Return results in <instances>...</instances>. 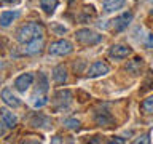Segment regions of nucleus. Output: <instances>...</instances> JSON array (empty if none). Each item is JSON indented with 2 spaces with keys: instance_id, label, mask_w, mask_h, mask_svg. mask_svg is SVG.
<instances>
[{
  "instance_id": "nucleus-1",
  "label": "nucleus",
  "mask_w": 153,
  "mask_h": 144,
  "mask_svg": "<svg viewBox=\"0 0 153 144\" xmlns=\"http://www.w3.org/2000/svg\"><path fill=\"white\" fill-rule=\"evenodd\" d=\"M43 37V26L38 22H26L24 26H21L16 32V38L19 43H29L35 38Z\"/></svg>"
},
{
  "instance_id": "nucleus-2",
  "label": "nucleus",
  "mask_w": 153,
  "mask_h": 144,
  "mask_svg": "<svg viewBox=\"0 0 153 144\" xmlns=\"http://www.w3.org/2000/svg\"><path fill=\"white\" fill-rule=\"evenodd\" d=\"M75 38L81 45H96L102 40V35H99L97 32L91 31V29H80V31H76Z\"/></svg>"
},
{
  "instance_id": "nucleus-3",
  "label": "nucleus",
  "mask_w": 153,
  "mask_h": 144,
  "mask_svg": "<svg viewBox=\"0 0 153 144\" xmlns=\"http://www.w3.org/2000/svg\"><path fill=\"white\" fill-rule=\"evenodd\" d=\"M72 50H74V46H72V43L69 40H56L50 45V48H48L50 55H54V56L69 55V53H72Z\"/></svg>"
},
{
  "instance_id": "nucleus-4",
  "label": "nucleus",
  "mask_w": 153,
  "mask_h": 144,
  "mask_svg": "<svg viewBox=\"0 0 153 144\" xmlns=\"http://www.w3.org/2000/svg\"><path fill=\"white\" fill-rule=\"evenodd\" d=\"M32 82H33V74L26 72V74H21L16 80H14V88H16L19 93H26L29 90V86L32 85Z\"/></svg>"
},
{
  "instance_id": "nucleus-5",
  "label": "nucleus",
  "mask_w": 153,
  "mask_h": 144,
  "mask_svg": "<svg viewBox=\"0 0 153 144\" xmlns=\"http://www.w3.org/2000/svg\"><path fill=\"white\" fill-rule=\"evenodd\" d=\"M108 70H110L108 64H105L104 61H96L91 64V67L88 69V72H86V75H88L89 79H94V77H100V75L108 74Z\"/></svg>"
},
{
  "instance_id": "nucleus-6",
  "label": "nucleus",
  "mask_w": 153,
  "mask_h": 144,
  "mask_svg": "<svg viewBox=\"0 0 153 144\" xmlns=\"http://www.w3.org/2000/svg\"><path fill=\"white\" fill-rule=\"evenodd\" d=\"M132 16L134 14L131 11H126V13H123V14H120V16L115 18V21H113V31L115 32H121L124 31L128 26H129V22L132 21Z\"/></svg>"
},
{
  "instance_id": "nucleus-7",
  "label": "nucleus",
  "mask_w": 153,
  "mask_h": 144,
  "mask_svg": "<svg viewBox=\"0 0 153 144\" xmlns=\"http://www.w3.org/2000/svg\"><path fill=\"white\" fill-rule=\"evenodd\" d=\"M132 53V50L126 45H113L108 50V55L115 58V59H123V58H128Z\"/></svg>"
},
{
  "instance_id": "nucleus-8",
  "label": "nucleus",
  "mask_w": 153,
  "mask_h": 144,
  "mask_svg": "<svg viewBox=\"0 0 153 144\" xmlns=\"http://www.w3.org/2000/svg\"><path fill=\"white\" fill-rule=\"evenodd\" d=\"M16 123H18L16 115H14L13 112H10V110H7V109H3L2 110V133L7 128H14Z\"/></svg>"
},
{
  "instance_id": "nucleus-9",
  "label": "nucleus",
  "mask_w": 153,
  "mask_h": 144,
  "mask_svg": "<svg viewBox=\"0 0 153 144\" xmlns=\"http://www.w3.org/2000/svg\"><path fill=\"white\" fill-rule=\"evenodd\" d=\"M2 99H3V103L7 106H10V107H19V106H21V101L13 94V91L10 88H3L2 90Z\"/></svg>"
},
{
  "instance_id": "nucleus-10",
  "label": "nucleus",
  "mask_w": 153,
  "mask_h": 144,
  "mask_svg": "<svg viewBox=\"0 0 153 144\" xmlns=\"http://www.w3.org/2000/svg\"><path fill=\"white\" fill-rule=\"evenodd\" d=\"M94 120L97 125H100V127H112V123H113L112 115H110L107 110H99V112H96Z\"/></svg>"
},
{
  "instance_id": "nucleus-11",
  "label": "nucleus",
  "mask_w": 153,
  "mask_h": 144,
  "mask_svg": "<svg viewBox=\"0 0 153 144\" xmlns=\"http://www.w3.org/2000/svg\"><path fill=\"white\" fill-rule=\"evenodd\" d=\"M42 46H43V40L42 37L40 38H35V40L26 43V48H24V53L26 55H37V53L42 51Z\"/></svg>"
},
{
  "instance_id": "nucleus-12",
  "label": "nucleus",
  "mask_w": 153,
  "mask_h": 144,
  "mask_svg": "<svg viewBox=\"0 0 153 144\" xmlns=\"http://www.w3.org/2000/svg\"><path fill=\"white\" fill-rule=\"evenodd\" d=\"M104 11L105 13H112L115 10H120L124 5V0H104Z\"/></svg>"
},
{
  "instance_id": "nucleus-13",
  "label": "nucleus",
  "mask_w": 153,
  "mask_h": 144,
  "mask_svg": "<svg viewBox=\"0 0 153 144\" xmlns=\"http://www.w3.org/2000/svg\"><path fill=\"white\" fill-rule=\"evenodd\" d=\"M53 79H54L56 83H64L67 80V70L64 66H56L54 70H53Z\"/></svg>"
},
{
  "instance_id": "nucleus-14",
  "label": "nucleus",
  "mask_w": 153,
  "mask_h": 144,
  "mask_svg": "<svg viewBox=\"0 0 153 144\" xmlns=\"http://www.w3.org/2000/svg\"><path fill=\"white\" fill-rule=\"evenodd\" d=\"M18 16H19L18 11H3L2 14H0V22H2L3 27H7V26H10V24H11Z\"/></svg>"
},
{
  "instance_id": "nucleus-15",
  "label": "nucleus",
  "mask_w": 153,
  "mask_h": 144,
  "mask_svg": "<svg viewBox=\"0 0 153 144\" xmlns=\"http://www.w3.org/2000/svg\"><path fill=\"white\" fill-rule=\"evenodd\" d=\"M40 8L46 14H53L57 8V0H40Z\"/></svg>"
},
{
  "instance_id": "nucleus-16",
  "label": "nucleus",
  "mask_w": 153,
  "mask_h": 144,
  "mask_svg": "<svg viewBox=\"0 0 153 144\" xmlns=\"http://www.w3.org/2000/svg\"><path fill=\"white\" fill-rule=\"evenodd\" d=\"M54 99L57 101V103H61V104H69L70 103V99H72V93L69 90H62V91H57V93L54 94Z\"/></svg>"
},
{
  "instance_id": "nucleus-17",
  "label": "nucleus",
  "mask_w": 153,
  "mask_h": 144,
  "mask_svg": "<svg viewBox=\"0 0 153 144\" xmlns=\"http://www.w3.org/2000/svg\"><path fill=\"white\" fill-rule=\"evenodd\" d=\"M140 110H142L143 114H152V112H153V96H148L147 99L142 101Z\"/></svg>"
},
{
  "instance_id": "nucleus-18",
  "label": "nucleus",
  "mask_w": 153,
  "mask_h": 144,
  "mask_svg": "<svg viewBox=\"0 0 153 144\" xmlns=\"http://www.w3.org/2000/svg\"><path fill=\"white\" fill-rule=\"evenodd\" d=\"M38 93H46V90H48V79H46V75L45 74H40L38 75Z\"/></svg>"
},
{
  "instance_id": "nucleus-19",
  "label": "nucleus",
  "mask_w": 153,
  "mask_h": 144,
  "mask_svg": "<svg viewBox=\"0 0 153 144\" xmlns=\"http://www.w3.org/2000/svg\"><path fill=\"white\" fill-rule=\"evenodd\" d=\"M65 127L70 128V130H78L80 128V122L75 120V118H69V120H65Z\"/></svg>"
},
{
  "instance_id": "nucleus-20",
  "label": "nucleus",
  "mask_w": 153,
  "mask_h": 144,
  "mask_svg": "<svg viewBox=\"0 0 153 144\" xmlns=\"http://www.w3.org/2000/svg\"><path fill=\"white\" fill-rule=\"evenodd\" d=\"M46 103H48L46 96H45V94H42V96H38V99L33 101V106H35V107H43V106H45Z\"/></svg>"
},
{
  "instance_id": "nucleus-21",
  "label": "nucleus",
  "mask_w": 153,
  "mask_h": 144,
  "mask_svg": "<svg viewBox=\"0 0 153 144\" xmlns=\"http://www.w3.org/2000/svg\"><path fill=\"white\" fill-rule=\"evenodd\" d=\"M134 142H136V144H139V142H150V139H148V134H143V136H140L139 139H136Z\"/></svg>"
},
{
  "instance_id": "nucleus-22",
  "label": "nucleus",
  "mask_w": 153,
  "mask_h": 144,
  "mask_svg": "<svg viewBox=\"0 0 153 144\" xmlns=\"http://www.w3.org/2000/svg\"><path fill=\"white\" fill-rule=\"evenodd\" d=\"M147 46L148 48H153V34H150L148 38H147Z\"/></svg>"
},
{
  "instance_id": "nucleus-23",
  "label": "nucleus",
  "mask_w": 153,
  "mask_h": 144,
  "mask_svg": "<svg viewBox=\"0 0 153 144\" xmlns=\"http://www.w3.org/2000/svg\"><path fill=\"white\" fill-rule=\"evenodd\" d=\"M112 142H124V139H120V138H115Z\"/></svg>"
},
{
  "instance_id": "nucleus-24",
  "label": "nucleus",
  "mask_w": 153,
  "mask_h": 144,
  "mask_svg": "<svg viewBox=\"0 0 153 144\" xmlns=\"http://www.w3.org/2000/svg\"><path fill=\"white\" fill-rule=\"evenodd\" d=\"M69 2H72V0H69Z\"/></svg>"
},
{
  "instance_id": "nucleus-25",
  "label": "nucleus",
  "mask_w": 153,
  "mask_h": 144,
  "mask_svg": "<svg viewBox=\"0 0 153 144\" xmlns=\"http://www.w3.org/2000/svg\"><path fill=\"white\" fill-rule=\"evenodd\" d=\"M152 14H153V11H152Z\"/></svg>"
}]
</instances>
